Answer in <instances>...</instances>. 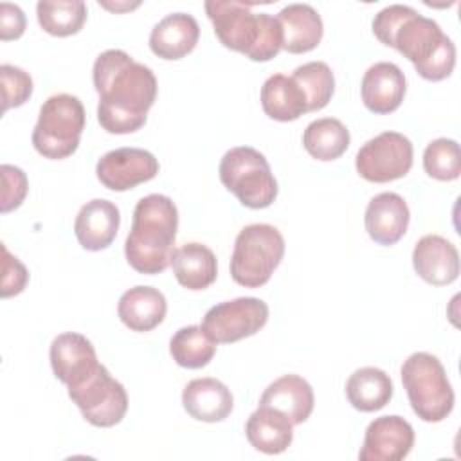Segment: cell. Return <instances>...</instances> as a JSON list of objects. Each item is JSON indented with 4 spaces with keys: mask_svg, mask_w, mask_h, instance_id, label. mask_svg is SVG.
<instances>
[{
    "mask_svg": "<svg viewBox=\"0 0 461 461\" xmlns=\"http://www.w3.org/2000/svg\"><path fill=\"white\" fill-rule=\"evenodd\" d=\"M263 112L281 122L295 121L308 112L306 97L292 76L274 74L261 86Z\"/></svg>",
    "mask_w": 461,
    "mask_h": 461,
    "instance_id": "27",
    "label": "cell"
},
{
    "mask_svg": "<svg viewBox=\"0 0 461 461\" xmlns=\"http://www.w3.org/2000/svg\"><path fill=\"white\" fill-rule=\"evenodd\" d=\"M346 396L357 411L375 412L384 409L393 398V382L389 375L378 367H360L349 375Z\"/></svg>",
    "mask_w": 461,
    "mask_h": 461,
    "instance_id": "26",
    "label": "cell"
},
{
    "mask_svg": "<svg viewBox=\"0 0 461 461\" xmlns=\"http://www.w3.org/2000/svg\"><path fill=\"white\" fill-rule=\"evenodd\" d=\"M198 38L200 27L194 16L171 13L151 29L149 49L162 59H180L196 47Z\"/></svg>",
    "mask_w": 461,
    "mask_h": 461,
    "instance_id": "20",
    "label": "cell"
},
{
    "mask_svg": "<svg viewBox=\"0 0 461 461\" xmlns=\"http://www.w3.org/2000/svg\"><path fill=\"white\" fill-rule=\"evenodd\" d=\"M292 79L303 90L308 104V112L322 110L335 90V77L331 68L324 61H310L297 67Z\"/></svg>",
    "mask_w": 461,
    "mask_h": 461,
    "instance_id": "31",
    "label": "cell"
},
{
    "mask_svg": "<svg viewBox=\"0 0 461 461\" xmlns=\"http://www.w3.org/2000/svg\"><path fill=\"white\" fill-rule=\"evenodd\" d=\"M407 202L396 193H380L366 207V230L378 245H394L403 238L409 227Z\"/></svg>",
    "mask_w": 461,
    "mask_h": 461,
    "instance_id": "16",
    "label": "cell"
},
{
    "mask_svg": "<svg viewBox=\"0 0 461 461\" xmlns=\"http://www.w3.org/2000/svg\"><path fill=\"white\" fill-rule=\"evenodd\" d=\"M167 312L166 297L153 286H133L126 290L117 304L121 322L131 331H151Z\"/></svg>",
    "mask_w": 461,
    "mask_h": 461,
    "instance_id": "23",
    "label": "cell"
},
{
    "mask_svg": "<svg viewBox=\"0 0 461 461\" xmlns=\"http://www.w3.org/2000/svg\"><path fill=\"white\" fill-rule=\"evenodd\" d=\"M70 400L94 427H113L128 411V394L121 382L101 364L88 378L68 387Z\"/></svg>",
    "mask_w": 461,
    "mask_h": 461,
    "instance_id": "9",
    "label": "cell"
},
{
    "mask_svg": "<svg viewBox=\"0 0 461 461\" xmlns=\"http://www.w3.org/2000/svg\"><path fill=\"white\" fill-rule=\"evenodd\" d=\"M121 223V212L115 203L104 198L86 202L74 221V234L79 245L97 252L112 245Z\"/></svg>",
    "mask_w": 461,
    "mask_h": 461,
    "instance_id": "17",
    "label": "cell"
},
{
    "mask_svg": "<svg viewBox=\"0 0 461 461\" xmlns=\"http://www.w3.org/2000/svg\"><path fill=\"white\" fill-rule=\"evenodd\" d=\"M402 384L416 416L429 423L443 421L454 409V391L438 357L418 351L402 366Z\"/></svg>",
    "mask_w": 461,
    "mask_h": 461,
    "instance_id": "5",
    "label": "cell"
},
{
    "mask_svg": "<svg viewBox=\"0 0 461 461\" xmlns=\"http://www.w3.org/2000/svg\"><path fill=\"white\" fill-rule=\"evenodd\" d=\"M83 103L70 94L50 95L40 108L38 122L32 130L34 149L52 160L70 157L85 130Z\"/></svg>",
    "mask_w": 461,
    "mask_h": 461,
    "instance_id": "7",
    "label": "cell"
},
{
    "mask_svg": "<svg viewBox=\"0 0 461 461\" xmlns=\"http://www.w3.org/2000/svg\"><path fill=\"white\" fill-rule=\"evenodd\" d=\"M220 180L241 205L265 209L277 196V182L263 153L250 146H236L221 157Z\"/></svg>",
    "mask_w": 461,
    "mask_h": 461,
    "instance_id": "8",
    "label": "cell"
},
{
    "mask_svg": "<svg viewBox=\"0 0 461 461\" xmlns=\"http://www.w3.org/2000/svg\"><path fill=\"white\" fill-rule=\"evenodd\" d=\"M27 281H29L27 268L2 243V297L18 295L20 292H23Z\"/></svg>",
    "mask_w": 461,
    "mask_h": 461,
    "instance_id": "35",
    "label": "cell"
},
{
    "mask_svg": "<svg viewBox=\"0 0 461 461\" xmlns=\"http://www.w3.org/2000/svg\"><path fill=\"white\" fill-rule=\"evenodd\" d=\"M416 274L429 285H450L459 276V254L454 243L438 234H427L418 240L412 250Z\"/></svg>",
    "mask_w": 461,
    "mask_h": 461,
    "instance_id": "15",
    "label": "cell"
},
{
    "mask_svg": "<svg viewBox=\"0 0 461 461\" xmlns=\"http://www.w3.org/2000/svg\"><path fill=\"white\" fill-rule=\"evenodd\" d=\"M25 31V14L16 4H0V38L4 41L16 40Z\"/></svg>",
    "mask_w": 461,
    "mask_h": 461,
    "instance_id": "36",
    "label": "cell"
},
{
    "mask_svg": "<svg viewBox=\"0 0 461 461\" xmlns=\"http://www.w3.org/2000/svg\"><path fill=\"white\" fill-rule=\"evenodd\" d=\"M268 321V306L258 297H238L214 304L202 321L203 331L216 344H230L258 333Z\"/></svg>",
    "mask_w": 461,
    "mask_h": 461,
    "instance_id": "11",
    "label": "cell"
},
{
    "mask_svg": "<svg viewBox=\"0 0 461 461\" xmlns=\"http://www.w3.org/2000/svg\"><path fill=\"white\" fill-rule=\"evenodd\" d=\"M414 445L412 425L396 414L375 418L364 436L358 452L360 461H400L409 456Z\"/></svg>",
    "mask_w": 461,
    "mask_h": 461,
    "instance_id": "13",
    "label": "cell"
},
{
    "mask_svg": "<svg viewBox=\"0 0 461 461\" xmlns=\"http://www.w3.org/2000/svg\"><path fill=\"white\" fill-rule=\"evenodd\" d=\"M412 142L398 131H384L369 139L355 157L362 178L384 184L405 176L412 167Z\"/></svg>",
    "mask_w": 461,
    "mask_h": 461,
    "instance_id": "10",
    "label": "cell"
},
{
    "mask_svg": "<svg viewBox=\"0 0 461 461\" xmlns=\"http://www.w3.org/2000/svg\"><path fill=\"white\" fill-rule=\"evenodd\" d=\"M405 88V76L400 67L391 61H378L366 70L360 94L369 112L391 113L402 104Z\"/></svg>",
    "mask_w": 461,
    "mask_h": 461,
    "instance_id": "18",
    "label": "cell"
},
{
    "mask_svg": "<svg viewBox=\"0 0 461 461\" xmlns=\"http://www.w3.org/2000/svg\"><path fill=\"white\" fill-rule=\"evenodd\" d=\"M101 5H104L106 9H115V11H121V9H131V7H137L139 4H126V5H112V4H104V2H99Z\"/></svg>",
    "mask_w": 461,
    "mask_h": 461,
    "instance_id": "37",
    "label": "cell"
},
{
    "mask_svg": "<svg viewBox=\"0 0 461 461\" xmlns=\"http://www.w3.org/2000/svg\"><path fill=\"white\" fill-rule=\"evenodd\" d=\"M40 27L52 36H72L86 22V4L81 0H40L36 4Z\"/></svg>",
    "mask_w": 461,
    "mask_h": 461,
    "instance_id": "29",
    "label": "cell"
},
{
    "mask_svg": "<svg viewBox=\"0 0 461 461\" xmlns=\"http://www.w3.org/2000/svg\"><path fill=\"white\" fill-rule=\"evenodd\" d=\"M313 389L299 375H283L261 394L259 405L283 412L294 425L306 421L313 411Z\"/></svg>",
    "mask_w": 461,
    "mask_h": 461,
    "instance_id": "21",
    "label": "cell"
},
{
    "mask_svg": "<svg viewBox=\"0 0 461 461\" xmlns=\"http://www.w3.org/2000/svg\"><path fill=\"white\" fill-rule=\"evenodd\" d=\"M49 357L52 373L67 387L77 385L101 366L92 342L76 331L59 333L50 344Z\"/></svg>",
    "mask_w": 461,
    "mask_h": 461,
    "instance_id": "14",
    "label": "cell"
},
{
    "mask_svg": "<svg viewBox=\"0 0 461 461\" xmlns=\"http://www.w3.org/2000/svg\"><path fill=\"white\" fill-rule=\"evenodd\" d=\"M0 171H2V180H4L2 212L5 214L22 205V202L25 200L27 189H29V182H27V175L16 166L2 164Z\"/></svg>",
    "mask_w": 461,
    "mask_h": 461,
    "instance_id": "34",
    "label": "cell"
},
{
    "mask_svg": "<svg viewBox=\"0 0 461 461\" xmlns=\"http://www.w3.org/2000/svg\"><path fill=\"white\" fill-rule=\"evenodd\" d=\"M285 256L281 232L268 223L243 227L234 241L230 256V276L245 288L267 285Z\"/></svg>",
    "mask_w": 461,
    "mask_h": 461,
    "instance_id": "6",
    "label": "cell"
},
{
    "mask_svg": "<svg viewBox=\"0 0 461 461\" xmlns=\"http://www.w3.org/2000/svg\"><path fill=\"white\" fill-rule=\"evenodd\" d=\"M94 86L99 94L97 121L115 135L133 133L146 124L157 99V77L121 49H108L94 61Z\"/></svg>",
    "mask_w": 461,
    "mask_h": 461,
    "instance_id": "1",
    "label": "cell"
},
{
    "mask_svg": "<svg viewBox=\"0 0 461 461\" xmlns=\"http://www.w3.org/2000/svg\"><path fill=\"white\" fill-rule=\"evenodd\" d=\"M178 229V211L166 194H148L133 209L124 241L130 267L140 274H160L171 265Z\"/></svg>",
    "mask_w": 461,
    "mask_h": 461,
    "instance_id": "3",
    "label": "cell"
},
{
    "mask_svg": "<svg viewBox=\"0 0 461 461\" xmlns=\"http://www.w3.org/2000/svg\"><path fill=\"white\" fill-rule=\"evenodd\" d=\"M173 360L185 369H200L216 355V342L203 331L202 326L180 328L169 340Z\"/></svg>",
    "mask_w": 461,
    "mask_h": 461,
    "instance_id": "30",
    "label": "cell"
},
{
    "mask_svg": "<svg viewBox=\"0 0 461 461\" xmlns=\"http://www.w3.org/2000/svg\"><path fill=\"white\" fill-rule=\"evenodd\" d=\"M423 169L429 176L441 182H450L459 178L461 175L459 144L447 137L429 142L423 151Z\"/></svg>",
    "mask_w": 461,
    "mask_h": 461,
    "instance_id": "32",
    "label": "cell"
},
{
    "mask_svg": "<svg viewBox=\"0 0 461 461\" xmlns=\"http://www.w3.org/2000/svg\"><path fill=\"white\" fill-rule=\"evenodd\" d=\"M283 31V49L290 54L313 50L322 38L324 27L321 14L308 4H288L277 13Z\"/></svg>",
    "mask_w": 461,
    "mask_h": 461,
    "instance_id": "22",
    "label": "cell"
},
{
    "mask_svg": "<svg viewBox=\"0 0 461 461\" xmlns=\"http://www.w3.org/2000/svg\"><path fill=\"white\" fill-rule=\"evenodd\" d=\"M349 130L335 117L312 121L303 133L304 149L317 160L339 158L349 148Z\"/></svg>",
    "mask_w": 461,
    "mask_h": 461,
    "instance_id": "28",
    "label": "cell"
},
{
    "mask_svg": "<svg viewBox=\"0 0 461 461\" xmlns=\"http://www.w3.org/2000/svg\"><path fill=\"white\" fill-rule=\"evenodd\" d=\"M0 79H2V110L22 106L32 94V77L9 63L0 65Z\"/></svg>",
    "mask_w": 461,
    "mask_h": 461,
    "instance_id": "33",
    "label": "cell"
},
{
    "mask_svg": "<svg viewBox=\"0 0 461 461\" xmlns=\"http://www.w3.org/2000/svg\"><path fill=\"white\" fill-rule=\"evenodd\" d=\"M249 443L263 454H281L294 439V423L279 411L259 405L247 420Z\"/></svg>",
    "mask_w": 461,
    "mask_h": 461,
    "instance_id": "24",
    "label": "cell"
},
{
    "mask_svg": "<svg viewBox=\"0 0 461 461\" xmlns=\"http://www.w3.org/2000/svg\"><path fill=\"white\" fill-rule=\"evenodd\" d=\"M182 405L191 418L205 423H216L230 414L234 400L223 382L205 376L187 382L182 391Z\"/></svg>",
    "mask_w": 461,
    "mask_h": 461,
    "instance_id": "19",
    "label": "cell"
},
{
    "mask_svg": "<svg viewBox=\"0 0 461 461\" xmlns=\"http://www.w3.org/2000/svg\"><path fill=\"white\" fill-rule=\"evenodd\" d=\"M205 13L221 45L252 61H270L283 49V31L276 16L252 13L249 4L207 0Z\"/></svg>",
    "mask_w": 461,
    "mask_h": 461,
    "instance_id": "4",
    "label": "cell"
},
{
    "mask_svg": "<svg viewBox=\"0 0 461 461\" xmlns=\"http://www.w3.org/2000/svg\"><path fill=\"white\" fill-rule=\"evenodd\" d=\"M95 173L106 189L128 191L153 180L158 173V160L148 149L117 148L97 160Z\"/></svg>",
    "mask_w": 461,
    "mask_h": 461,
    "instance_id": "12",
    "label": "cell"
},
{
    "mask_svg": "<svg viewBox=\"0 0 461 461\" xmlns=\"http://www.w3.org/2000/svg\"><path fill=\"white\" fill-rule=\"evenodd\" d=\"M378 40L387 47H394L427 81H441L454 70L456 45L452 40L438 22L409 5L398 4L382 16Z\"/></svg>",
    "mask_w": 461,
    "mask_h": 461,
    "instance_id": "2",
    "label": "cell"
},
{
    "mask_svg": "<svg viewBox=\"0 0 461 461\" xmlns=\"http://www.w3.org/2000/svg\"><path fill=\"white\" fill-rule=\"evenodd\" d=\"M171 268L176 281L187 290H203L211 286L218 276L214 252L196 241L175 249Z\"/></svg>",
    "mask_w": 461,
    "mask_h": 461,
    "instance_id": "25",
    "label": "cell"
}]
</instances>
